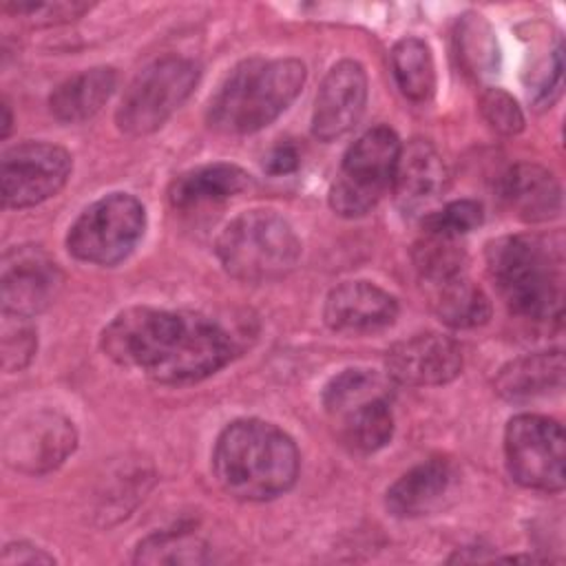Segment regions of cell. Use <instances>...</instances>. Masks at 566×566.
<instances>
[{"label": "cell", "mask_w": 566, "mask_h": 566, "mask_svg": "<svg viewBox=\"0 0 566 566\" xmlns=\"http://www.w3.org/2000/svg\"><path fill=\"white\" fill-rule=\"evenodd\" d=\"M104 354L164 385L199 382L234 356L230 334L208 316L157 307H128L102 332Z\"/></svg>", "instance_id": "cell-1"}, {"label": "cell", "mask_w": 566, "mask_h": 566, "mask_svg": "<svg viewBox=\"0 0 566 566\" xmlns=\"http://www.w3.org/2000/svg\"><path fill=\"white\" fill-rule=\"evenodd\" d=\"M301 455L294 440L259 418L232 420L217 438L212 471L237 500L265 502L290 491L298 478Z\"/></svg>", "instance_id": "cell-2"}, {"label": "cell", "mask_w": 566, "mask_h": 566, "mask_svg": "<svg viewBox=\"0 0 566 566\" xmlns=\"http://www.w3.org/2000/svg\"><path fill=\"white\" fill-rule=\"evenodd\" d=\"M564 263L559 234H511L486 248L489 274L506 307L537 325L562 323Z\"/></svg>", "instance_id": "cell-3"}, {"label": "cell", "mask_w": 566, "mask_h": 566, "mask_svg": "<svg viewBox=\"0 0 566 566\" xmlns=\"http://www.w3.org/2000/svg\"><path fill=\"white\" fill-rule=\"evenodd\" d=\"M305 64L294 57H252L232 69L210 102L208 122L228 135L270 126L301 93Z\"/></svg>", "instance_id": "cell-4"}, {"label": "cell", "mask_w": 566, "mask_h": 566, "mask_svg": "<svg viewBox=\"0 0 566 566\" xmlns=\"http://www.w3.org/2000/svg\"><path fill=\"white\" fill-rule=\"evenodd\" d=\"M214 252L223 270L245 283H270L290 274L301 256V241L274 210L237 214L217 237Z\"/></svg>", "instance_id": "cell-5"}, {"label": "cell", "mask_w": 566, "mask_h": 566, "mask_svg": "<svg viewBox=\"0 0 566 566\" xmlns=\"http://www.w3.org/2000/svg\"><path fill=\"white\" fill-rule=\"evenodd\" d=\"M199 82V64L184 55H164L144 66L117 106V128L130 137L155 133L190 97Z\"/></svg>", "instance_id": "cell-6"}, {"label": "cell", "mask_w": 566, "mask_h": 566, "mask_svg": "<svg viewBox=\"0 0 566 566\" xmlns=\"http://www.w3.org/2000/svg\"><path fill=\"white\" fill-rule=\"evenodd\" d=\"M400 139L389 126L363 133L345 153L329 188V206L340 217L367 214L391 188Z\"/></svg>", "instance_id": "cell-7"}, {"label": "cell", "mask_w": 566, "mask_h": 566, "mask_svg": "<svg viewBox=\"0 0 566 566\" xmlns=\"http://www.w3.org/2000/svg\"><path fill=\"white\" fill-rule=\"evenodd\" d=\"M146 210L139 199L113 192L93 201L69 228L66 248L84 263L115 265L142 241Z\"/></svg>", "instance_id": "cell-8"}, {"label": "cell", "mask_w": 566, "mask_h": 566, "mask_svg": "<svg viewBox=\"0 0 566 566\" xmlns=\"http://www.w3.org/2000/svg\"><path fill=\"white\" fill-rule=\"evenodd\" d=\"M504 458L511 478L535 491L564 489V431L553 418L520 413L504 429Z\"/></svg>", "instance_id": "cell-9"}, {"label": "cell", "mask_w": 566, "mask_h": 566, "mask_svg": "<svg viewBox=\"0 0 566 566\" xmlns=\"http://www.w3.org/2000/svg\"><path fill=\"white\" fill-rule=\"evenodd\" d=\"M71 155L49 142H20L4 150L0 161V186L4 208H31L57 195L69 175Z\"/></svg>", "instance_id": "cell-10"}, {"label": "cell", "mask_w": 566, "mask_h": 566, "mask_svg": "<svg viewBox=\"0 0 566 566\" xmlns=\"http://www.w3.org/2000/svg\"><path fill=\"white\" fill-rule=\"evenodd\" d=\"M77 444L71 420L55 411H35L15 420L2 440L4 462L22 473L40 475L57 469Z\"/></svg>", "instance_id": "cell-11"}, {"label": "cell", "mask_w": 566, "mask_h": 566, "mask_svg": "<svg viewBox=\"0 0 566 566\" xmlns=\"http://www.w3.org/2000/svg\"><path fill=\"white\" fill-rule=\"evenodd\" d=\"M62 283V270L40 245H15L2 256V312L33 318L57 298Z\"/></svg>", "instance_id": "cell-12"}, {"label": "cell", "mask_w": 566, "mask_h": 566, "mask_svg": "<svg viewBox=\"0 0 566 566\" xmlns=\"http://www.w3.org/2000/svg\"><path fill=\"white\" fill-rule=\"evenodd\" d=\"M367 102V73L356 60L336 62L321 82L314 99L312 133L321 142H334L349 133Z\"/></svg>", "instance_id": "cell-13"}, {"label": "cell", "mask_w": 566, "mask_h": 566, "mask_svg": "<svg viewBox=\"0 0 566 566\" xmlns=\"http://www.w3.org/2000/svg\"><path fill=\"white\" fill-rule=\"evenodd\" d=\"M387 376L409 387L447 385L462 371V352L442 334H416L396 343L385 358Z\"/></svg>", "instance_id": "cell-14"}, {"label": "cell", "mask_w": 566, "mask_h": 566, "mask_svg": "<svg viewBox=\"0 0 566 566\" xmlns=\"http://www.w3.org/2000/svg\"><path fill=\"white\" fill-rule=\"evenodd\" d=\"M447 184L449 172L444 159L429 139L416 137L407 146H400L391 190L402 214H429V208L442 197Z\"/></svg>", "instance_id": "cell-15"}, {"label": "cell", "mask_w": 566, "mask_h": 566, "mask_svg": "<svg viewBox=\"0 0 566 566\" xmlns=\"http://www.w3.org/2000/svg\"><path fill=\"white\" fill-rule=\"evenodd\" d=\"M398 301L369 281H345L336 285L323 307V318L334 332L371 334L394 325Z\"/></svg>", "instance_id": "cell-16"}, {"label": "cell", "mask_w": 566, "mask_h": 566, "mask_svg": "<svg viewBox=\"0 0 566 566\" xmlns=\"http://www.w3.org/2000/svg\"><path fill=\"white\" fill-rule=\"evenodd\" d=\"M455 480V467L447 458L422 460L387 489V511L394 517L429 515L453 493Z\"/></svg>", "instance_id": "cell-17"}, {"label": "cell", "mask_w": 566, "mask_h": 566, "mask_svg": "<svg viewBox=\"0 0 566 566\" xmlns=\"http://www.w3.org/2000/svg\"><path fill=\"white\" fill-rule=\"evenodd\" d=\"M502 199L509 208L528 223L548 221L562 210L559 181L537 164H515L502 177Z\"/></svg>", "instance_id": "cell-18"}, {"label": "cell", "mask_w": 566, "mask_h": 566, "mask_svg": "<svg viewBox=\"0 0 566 566\" xmlns=\"http://www.w3.org/2000/svg\"><path fill=\"white\" fill-rule=\"evenodd\" d=\"M562 387L564 354L559 349L520 356L506 363L495 378V391L511 402L546 398L551 394H559Z\"/></svg>", "instance_id": "cell-19"}, {"label": "cell", "mask_w": 566, "mask_h": 566, "mask_svg": "<svg viewBox=\"0 0 566 566\" xmlns=\"http://www.w3.org/2000/svg\"><path fill=\"white\" fill-rule=\"evenodd\" d=\"M250 184V175L234 164H206L175 177L168 188V199L175 208L188 210L232 199L245 192Z\"/></svg>", "instance_id": "cell-20"}, {"label": "cell", "mask_w": 566, "mask_h": 566, "mask_svg": "<svg viewBox=\"0 0 566 566\" xmlns=\"http://www.w3.org/2000/svg\"><path fill=\"white\" fill-rule=\"evenodd\" d=\"M117 73L111 66L86 69L64 80L49 99L53 117L62 124H80L91 119L108 102L115 91Z\"/></svg>", "instance_id": "cell-21"}, {"label": "cell", "mask_w": 566, "mask_h": 566, "mask_svg": "<svg viewBox=\"0 0 566 566\" xmlns=\"http://www.w3.org/2000/svg\"><path fill=\"white\" fill-rule=\"evenodd\" d=\"M431 307L438 318L455 329H471L491 318V301L464 272L429 281Z\"/></svg>", "instance_id": "cell-22"}, {"label": "cell", "mask_w": 566, "mask_h": 566, "mask_svg": "<svg viewBox=\"0 0 566 566\" xmlns=\"http://www.w3.org/2000/svg\"><path fill=\"white\" fill-rule=\"evenodd\" d=\"M338 420V436L354 453H374L382 449L394 433V413L389 394L365 398L332 416Z\"/></svg>", "instance_id": "cell-23"}, {"label": "cell", "mask_w": 566, "mask_h": 566, "mask_svg": "<svg viewBox=\"0 0 566 566\" xmlns=\"http://www.w3.org/2000/svg\"><path fill=\"white\" fill-rule=\"evenodd\" d=\"M396 84L411 102H427L436 91V66L431 49L420 38H402L391 49Z\"/></svg>", "instance_id": "cell-24"}, {"label": "cell", "mask_w": 566, "mask_h": 566, "mask_svg": "<svg viewBox=\"0 0 566 566\" xmlns=\"http://www.w3.org/2000/svg\"><path fill=\"white\" fill-rule=\"evenodd\" d=\"M455 49L462 66L482 77L497 66V40L489 22L478 13H467L458 20Z\"/></svg>", "instance_id": "cell-25"}, {"label": "cell", "mask_w": 566, "mask_h": 566, "mask_svg": "<svg viewBox=\"0 0 566 566\" xmlns=\"http://www.w3.org/2000/svg\"><path fill=\"white\" fill-rule=\"evenodd\" d=\"M208 544L188 531H161L144 537L135 548L137 564H201Z\"/></svg>", "instance_id": "cell-26"}, {"label": "cell", "mask_w": 566, "mask_h": 566, "mask_svg": "<svg viewBox=\"0 0 566 566\" xmlns=\"http://www.w3.org/2000/svg\"><path fill=\"white\" fill-rule=\"evenodd\" d=\"M378 394H389L387 385L382 378L371 371V369H345L336 374L323 389V407L329 416H336L338 411L347 409L349 405H356L365 398L378 396Z\"/></svg>", "instance_id": "cell-27"}, {"label": "cell", "mask_w": 566, "mask_h": 566, "mask_svg": "<svg viewBox=\"0 0 566 566\" xmlns=\"http://www.w3.org/2000/svg\"><path fill=\"white\" fill-rule=\"evenodd\" d=\"M458 239L427 234L420 243L413 248V261L424 283L438 281L451 274L464 272V250L458 248Z\"/></svg>", "instance_id": "cell-28"}, {"label": "cell", "mask_w": 566, "mask_h": 566, "mask_svg": "<svg viewBox=\"0 0 566 566\" xmlns=\"http://www.w3.org/2000/svg\"><path fill=\"white\" fill-rule=\"evenodd\" d=\"M2 367L4 371L24 369L38 349V334L29 316L2 312Z\"/></svg>", "instance_id": "cell-29"}, {"label": "cell", "mask_w": 566, "mask_h": 566, "mask_svg": "<svg viewBox=\"0 0 566 566\" xmlns=\"http://www.w3.org/2000/svg\"><path fill=\"white\" fill-rule=\"evenodd\" d=\"M482 206L473 199H460L451 201L444 208L424 214L422 228L427 234H438V237H449L458 239L471 230H475L482 223Z\"/></svg>", "instance_id": "cell-30"}, {"label": "cell", "mask_w": 566, "mask_h": 566, "mask_svg": "<svg viewBox=\"0 0 566 566\" xmlns=\"http://www.w3.org/2000/svg\"><path fill=\"white\" fill-rule=\"evenodd\" d=\"M4 11L18 15L35 27H51L77 20L91 4L86 2H4Z\"/></svg>", "instance_id": "cell-31"}, {"label": "cell", "mask_w": 566, "mask_h": 566, "mask_svg": "<svg viewBox=\"0 0 566 566\" xmlns=\"http://www.w3.org/2000/svg\"><path fill=\"white\" fill-rule=\"evenodd\" d=\"M480 111L486 124L502 135H517L524 128V115L517 102L502 88H486L480 95Z\"/></svg>", "instance_id": "cell-32"}, {"label": "cell", "mask_w": 566, "mask_h": 566, "mask_svg": "<svg viewBox=\"0 0 566 566\" xmlns=\"http://www.w3.org/2000/svg\"><path fill=\"white\" fill-rule=\"evenodd\" d=\"M0 562L4 566H38V564H55V557L35 544L11 542L4 546Z\"/></svg>", "instance_id": "cell-33"}, {"label": "cell", "mask_w": 566, "mask_h": 566, "mask_svg": "<svg viewBox=\"0 0 566 566\" xmlns=\"http://www.w3.org/2000/svg\"><path fill=\"white\" fill-rule=\"evenodd\" d=\"M301 164V155H298V148L290 142H281L276 144L270 155L265 157V170L270 175H290L298 168Z\"/></svg>", "instance_id": "cell-34"}, {"label": "cell", "mask_w": 566, "mask_h": 566, "mask_svg": "<svg viewBox=\"0 0 566 566\" xmlns=\"http://www.w3.org/2000/svg\"><path fill=\"white\" fill-rule=\"evenodd\" d=\"M11 108H9V102H2V137H9L11 133Z\"/></svg>", "instance_id": "cell-35"}]
</instances>
